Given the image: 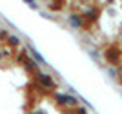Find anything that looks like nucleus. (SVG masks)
Listing matches in <instances>:
<instances>
[{
  "label": "nucleus",
  "instance_id": "f257e3e1",
  "mask_svg": "<svg viewBox=\"0 0 122 114\" xmlns=\"http://www.w3.org/2000/svg\"><path fill=\"white\" fill-rule=\"evenodd\" d=\"M7 44L13 45V47H16V45H20V40L16 38V36H7Z\"/></svg>",
  "mask_w": 122,
  "mask_h": 114
},
{
  "label": "nucleus",
  "instance_id": "f03ea898",
  "mask_svg": "<svg viewBox=\"0 0 122 114\" xmlns=\"http://www.w3.org/2000/svg\"><path fill=\"white\" fill-rule=\"evenodd\" d=\"M25 2H27V4H29L31 7H33V9H36V4H35V2H33V0H25Z\"/></svg>",
  "mask_w": 122,
  "mask_h": 114
}]
</instances>
